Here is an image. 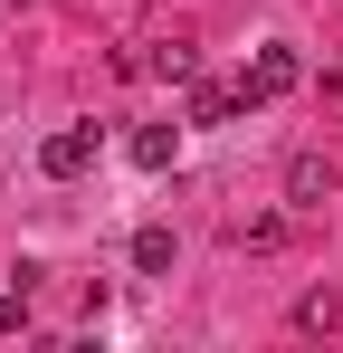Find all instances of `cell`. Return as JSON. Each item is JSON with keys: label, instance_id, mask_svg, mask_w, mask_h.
<instances>
[{"label": "cell", "instance_id": "7a4b0ae2", "mask_svg": "<svg viewBox=\"0 0 343 353\" xmlns=\"http://www.w3.org/2000/svg\"><path fill=\"white\" fill-rule=\"evenodd\" d=\"M295 86H305L295 48H258V58H248V77H238V96H248V105H277V96H295Z\"/></svg>", "mask_w": 343, "mask_h": 353}, {"label": "cell", "instance_id": "52a82bcc", "mask_svg": "<svg viewBox=\"0 0 343 353\" xmlns=\"http://www.w3.org/2000/svg\"><path fill=\"white\" fill-rule=\"evenodd\" d=\"M19 325H29V296H19V287H0V334H19Z\"/></svg>", "mask_w": 343, "mask_h": 353}, {"label": "cell", "instance_id": "3957f363", "mask_svg": "<svg viewBox=\"0 0 343 353\" xmlns=\"http://www.w3.org/2000/svg\"><path fill=\"white\" fill-rule=\"evenodd\" d=\"M124 153H134L143 172H172V153H181V124H143V134H134Z\"/></svg>", "mask_w": 343, "mask_h": 353}, {"label": "cell", "instance_id": "277c9868", "mask_svg": "<svg viewBox=\"0 0 343 353\" xmlns=\"http://www.w3.org/2000/svg\"><path fill=\"white\" fill-rule=\"evenodd\" d=\"M324 191H334V163L324 153H295L286 163V201H324Z\"/></svg>", "mask_w": 343, "mask_h": 353}, {"label": "cell", "instance_id": "5b68a950", "mask_svg": "<svg viewBox=\"0 0 343 353\" xmlns=\"http://www.w3.org/2000/svg\"><path fill=\"white\" fill-rule=\"evenodd\" d=\"M172 230H134V277H172Z\"/></svg>", "mask_w": 343, "mask_h": 353}, {"label": "cell", "instance_id": "6da1fadb", "mask_svg": "<svg viewBox=\"0 0 343 353\" xmlns=\"http://www.w3.org/2000/svg\"><path fill=\"white\" fill-rule=\"evenodd\" d=\"M96 153H105L96 124H57L48 143H39V172H48V181H76V172H96Z\"/></svg>", "mask_w": 343, "mask_h": 353}, {"label": "cell", "instance_id": "8992f818", "mask_svg": "<svg viewBox=\"0 0 343 353\" xmlns=\"http://www.w3.org/2000/svg\"><path fill=\"white\" fill-rule=\"evenodd\" d=\"M248 105V96H229V86H191V124H229Z\"/></svg>", "mask_w": 343, "mask_h": 353}]
</instances>
